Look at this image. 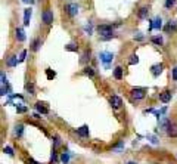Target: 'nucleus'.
I'll list each match as a JSON object with an SVG mask.
<instances>
[{
    "instance_id": "nucleus-29",
    "label": "nucleus",
    "mask_w": 177,
    "mask_h": 164,
    "mask_svg": "<svg viewBox=\"0 0 177 164\" xmlns=\"http://www.w3.org/2000/svg\"><path fill=\"white\" fill-rule=\"evenodd\" d=\"M84 31H86L87 34H92V31H93V27H92V24H87L86 27H84Z\"/></svg>"
},
{
    "instance_id": "nucleus-2",
    "label": "nucleus",
    "mask_w": 177,
    "mask_h": 164,
    "mask_svg": "<svg viewBox=\"0 0 177 164\" xmlns=\"http://www.w3.org/2000/svg\"><path fill=\"white\" fill-rule=\"evenodd\" d=\"M99 59H100V62H103L105 67L108 68L109 67V62H112V59H114V53H111V52H100V53H99Z\"/></svg>"
},
{
    "instance_id": "nucleus-32",
    "label": "nucleus",
    "mask_w": 177,
    "mask_h": 164,
    "mask_svg": "<svg viewBox=\"0 0 177 164\" xmlns=\"http://www.w3.org/2000/svg\"><path fill=\"white\" fill-rule=\"evenodd\" d=\"M122 146H124V142H118L117 145L114 146V149L115 151H120V149H122Z\"/></svg>"
},
{
    "instance_id": "nucleus-36",
    "label": "nucleus",
    "mask_w": 177,
    "mask_h": 164,
    "mask_svg": "<svg viewBox=\"0 0 177 164\" xmlns=\"http://www.w3.org/2000/svg\"><path fill=\"white\" fill-rule=\"evenodd\" d=\"M134 39H137V40H143V36H142V33H137L136 36H134Z\"/></svg>"
},
{
    "instance_id": "nucleus-39",
    "label": "nucleus",
    "mask_w": 177,
    "mask_h": 164,
    "mask_svg": "<svg viewBox=\"0 0 177 164\" xmlns=\"http://www.w3.org/2000/svg\"><path fill=\"white\" fill-rule=\"evenodd\" d=\"M149 139H150V142H152V143H156V142H158V141L155 139V137H154V136H149Z\"/></svg>"
},
{
    "instance_id": "nucleus-11",
    "label": "nucleus",
    "mask_w": 177,
    "mask_h": 164,
    "mask_svg": "<svg viewBox=\"0 0 177 164\" xmlns=\"http://www.w3.org/2000/svg\"><path fill=\"white\" fill-rule=\"evenodd\" d=\"M167 133H168V136L176 137V136H177V123H173V124H170V127H168Z\"/></svg>"
},
{
    "instance_id": "nucleus-28",
    "label": "nucleus",
    "mask_w": 177,
    "mask_h": 164,
    "mask_svg": "<svg viewBox=\"0 0 177 164\" xmlns=\"http://www.w3.org/2000/svg\"><path fill=\"white\" fill-rule=\"evenodd\" d=\"M176 2H177V0H165V7H171V6H174Z\"/></svg>"
},
{
    "instance_id": "nucleus-12",
    "label": "nucleus",
    "mask_w": 177,
    "mask_h": 164,
    "mask_svg": "<svg viewBox=\"0 0 177 164\" xmlns=\"http://www.w3.org/2000/svg\"><path fill=\"white\" fill-rule=\"evenodd\" d=\"M30 19H31V9L28 7V9L24 11V25H30Z\"/></svg>"
},
{
    "instance_id": "nucleus-27",
    "label": "nucleus",
    "mask_w": 177,
    "mask_h": 164,
    "mask_svg": "<svg viewBox=\"0 0 177 164\" xmlns=\"http://www.w3.org/2000/svg\"><path fill=\"white\" fill-rule=\"evenodd\" d=\"M88 58H90V53H88V52H84L83 56H81V62H87Z\"/></svg>"
},
{
    "instance_id": "nucleus-4",
    "label": "nucleus",
    "mask_w": 177,
    "mask_h": 164,
    "mask_svg": "<svg viewBox=\"0 0 177 164\" xmlns=\"http://www.w3.org/2000/svg\"><path fill=\"white\" fill-rule=\"evenodd\" d=\"M109 103L112 105V108L118 109V108L122 105V101H121V98H120V96H117V95H114V96L109 99Z\"/></svg>"
},
{
    "instance_id": "nucleus-23",
    "label": "nucleus",
    "mask_w": 177,
    "mask_h": 164,
    "mask_svg": "<svg viewBox=\"0 0 177 164\" xmlns=\"http://www.w3.org/2000/svg\"><path fill=\"white\" fill-rule=\"evenodd\" d=\"M22 132H24V126L19 124V126H16V130H15V135L16 136H22Z\"/></svg>"
},
{
    "instance_id": "nucleus-24",
    "label": "nucleus",
    "mask_w": 177,
    "mask_h": 164,
    "mask_svg": "<svg viewBox=\"0 0 177 164\" xmlns=\"http://www.w3.org/2000/svg\"><path fill=\"white\" fill-rule=\"evenodd\" d=\"M176 28H177V22L176 21H170V22H168L167 30H176Z\"/></svg>"
},
{
    "instance_id": "nucleus-9",
    "label": "nucleus",
    "mask_w": 177,
    "mask_h": 164,
    "mask_svg": "<svg viewBox=\"0 0 177 164\" xmlns=\"http://www.w3.org/2000/svg\"><path fill=\"white\" fill-rule=\"evenodd\" d=\"M162 64H156V65H152V68H150V71H152V75H159V74H161L162 73Z\"/></svg>"
},
{
    "instance_id": "nucleus-16",
    "label": "nucleus",
    "mask_w": 177,
    "mask_h": 164,
    "mask_svg": "<svg viewBox=\"0 0 177 164\" xmlns=\"http://www.w3.org/2000/svg\"><path fill=\"white\" fill-rule=\"evenodd\" d=\"M114 77H115L117 80H121V79H122V68H121V67H117V68L114 70Z\"/></svg>"
},
{
    "instance_id": "nucleus-13",
    "label": "nucleus",
    "mask_w": 177,
    "mask_h": 164,
    "mask_svg": "<svg viewBox=\"0 0 177 164\" xmlns=\"http://www.w3.org/2000/svg\"><path fill=\"white\" fill-rule=\"evenodd\" d=\"M35 109H37L39 113H41V114H47V113H49V109L44 107V103H41V102H37V103H35Z\"/></svg>"
},
{
    "instance_id": "nucleus-5",
    "label": "nucleus",
    "mask_w": 177,
    "mask_h": 164,
    "mask_svg": "<svg viewBox=\"0 0 177 164\" xmlns=\"http://www.w3.org/2000/svg\"><path fill=\"white\" fill-rule=\"evenodd\" d=\"M162 27V19L159 18V16H156V18L154 19V21H150V24H149V30H159Z\"/></svg>"
},
{
    "instance_id": "nucleus-21",
    "label": "nucleus",
    "mask_w": 177,
    "mask_h": 164,
    "mask_svg": "<svg viewBox=\"0 0 177 164\" xmlns=\"http://www.w3.org/2000/svg\"><path fill=\"white\" fill-rule=\"evenodd\" d=\"M130 58H131L130 61H128V64H130V65H134V64H137V62H139V56H137V55H131Z\"/></svg>"
},
{
    "instance_id": "nucleus-41",
    "label": "nucleus",
    "mask_w": 177,
    "mask_h": 164,
    "mask_svg": "<svg viewBox=\"0 0 177 164\" xmlns=\"http://www.w3.org/2000/svg\"><path fill=\"white\" fill-rule=\"evenodd\" d=\"M127 164H137V163H134V161H128Z\"/></svg>"
},
{
    "instance_id": "nucleus-37",
    "label": "nucleus",
    "mask_w": 177,
    "mask_h": 164,
    "mask_svg": "<svg viewBox=\"0 0 177 164\" xmlns=\"http://www.w3.org/2000/svg\"><path fill=\"white\" fill-rule=\"evenodd\" d=\"M61 141H59V136H55V146H59Z\"/></svg>"
},
{
    "instance_id": "nucleus-35",
    "label": "nucleus",
    "mask_w": 177,
    "mask_h": 164,
    "mask_svg": "<svg viewBox=\"0 0 177 164\" xmlns=\"http://www.w3.org/2000/svg\"><path fill=\"white\" fill-rule=\"evenodd\" d=\"M16 111H18V113H25L27 108L25 107H16Z\"/></svg>"
},
{
    "instance_id": "nucleus-38",
    "label": "nucleus",
    "mask_w": 177,
    "mask_h": 164,
    "mask_svg": "<svg viewBox=\"0 0 177 164\" xmlns=\"http://www.w3.org/2000/svg\"><path fill=\"white\" fill-rule=\"evenodd\" d=\"M47 77H49V79H52V77H55V73H52V71H49V70H47Z\"/></svg>"
},
{
    "instance_id": "nucleus-22",
    "label": "nucleus",
    "mask_w": 177,
    "mask_h": 164,
    "mask_svg": "<svg viewBox=\"0 0 177 164\" xmlns=\"http://www.w3.org/2000/svg\"><path fill=\"white\" fill-rule=\"evenodd\" d=\"M84 74H86V75H90V77H93V75H94L93 68H90V67H86V68H84Z\"/></svg>"
},
{
    "instance_id": "nucleus-6",
    "label": "nucleus",
    "mask_w": 177,
    "mask_h": 164,
    "mask_svg": "<svg viewBox=\"0 0 177 164\" xmlns=\"http://www.w3.org/2000/svg\"><path fill=\"white\" fill-rule=\"evenodd\" d=\"M131 98L133 99H143L145 98V90L143 89H133L131 90Z\"/></svg>"
},
{
    "instance_id": "nucleus-34",
    "label": "nucleus",
    "mask_w": 177,
    "mask_h": 164,
    "mask_svg": "<svg viewBox=\"0 0 177 164\" xmlns=\"http://www.w3.org/2000/svg\"><path fill=\"white\" fill-rule=\"evenodd\" d=\"M173 80H177V67L173 68Z\"/></svg>"
},
{
    "instance_id": "nucleus-3",
    "label": "nucleus",
    "mask_w": 177,
    "mask_h": 164,
    "mask_svg": "<svg viewBox=\"0 0 177 164\" xmlns=\"http://www.w3.org/2000/svg\"><path fill=\"white\" fill-rule=\"evenodd\" d=\"M41 19H43V22L44 24H52L53 22V12L52 11H44L43 12V15H41Z\"/></svg>"
},
{
    "instance_id": "nucleus-17",
    "label": "nucleus",
    "mask_w": 177,
    "mask_h": 164,
    "mask_svg": "<svg viewBox=\"0 0 177 164\" xmlns=\"http://www.w3.org/2000/svg\"><path fill=\"white\" fill-rule=\"evenodd\" d=\"M40 46H41V40H40V39H35V40L33 41V45H31V49L37 52V50L40 49Z\"/></svg>"
},
{
    "instance_id": "nucleus-26",
    "label": "nucleus",
    "mask_w": 177,
    "mask_h": 164,
    "mask_svg": "<svg viewBox=\"0 0 177 164\" xmlns=\"http://www.w3.org/2000/svg\"><path fill=\"white\" fill-rule=\"evenodd\" d=\"M3 152H6L7 155H11V157H13V151H12V148H11V146H5V148H3Z\"/></svg>"
},
{
    "instance_id": "nucleus-8",
    "label": "nucleus",
    "mask_w": 177,
    "mask_h": 164,
    "mask_svg": "<svg viewBox=\"0 0 177 164\" xmlns=\"http://www.w3.org/2000/svg\"><path fill=\"white\" fill-rule=\"evenodd\" d=\"M158 121H159V127H161L162 130H168V127H170V120H168L167 117L158 118Z\"/></svg>"
},
{
    "instance_id": "nucleus-15",
    "label": "nucleus",
    "mask_w": 177,
    "mask_h": 164,
    "mask_svg": "<svg viewBox=\"0 0 177 164\" xmlns=\"http://www.w3.org/2000/svg\"><path fill=\"white\" fill-rule=\"evenodd\" d=\"M159 99H161L164 103H167L168 101L171 99V92H162L161 95H159Z\"/></svg>"
},
{
    "instance_id": "nucleus-30",
    "label": "nucleus",
    "mask_w": 177,
    "mask_h": 164,
    "mask_svg": "<svg viewBox=\"0 0 177 164\" xmlns=\"http://www.w3.org/2000/svg\"><path fill=\"white\" fill-rule=\"evenodd\" d=\"M152 41L155 45H162V37H152Z\"/></svg>"
},
{
    "instance_id": "nucleus-33",
    "label": "nucleus",
    "mask_w": 177,
    "mask_h": 164,
    "mask_svg": "<svg viewBox=\"0 0 177 164\" xmlns=\"http://www.w3.org/2000/svg\"><path fill=\"white\" fill-rule=\"evenodd\" d=\"M25 55H27V50H22V52H21V55H19V62L25 61Z\"/></svg>"
},
{
    "instance_id": "nucleus-40",
    "label": "nucleus",
    "mask_w": 177,
    "mask_h": 164,
    "mask_svg": "<svg viewBox=\"0 0 177 164\" xmlns=\"http://www.w3.org/2000/svg\"><path fill=\"white\" fill-rule=\"evenodd\" d=\"M28 164H39V163H37V161H34V160H31V158H30V161H28Z\"/></svg>"
},
{
    "instance_id": "nucleus-25",
    "label": "nucleus",
    "mask_w": 177,
    "mask_h": 164,
    "mask_svg": "<svg viewBox=\"0 0 177 164\" xmlns=\"http://www.w3.org/2000/svg\"><path fill=\"white\" fill-rule=\"evenodd\" d=\"M65 49L67 50H71V52H77L78 50V46H75V45H67Z\"/></svg>"
},
{
    "instance_id": "nucleus-42",
    "label": "nucleus",
    "mask_w": 177,
    "mask_h": 164,
    "mask_svg": "<svg viewBox=\"0 0 177 164\" xmlns=\"http://www.w3.org/2000/svg\"><path fill=\"white\" fill-rule=\"evenodd\" d=\"M22 2H25V3H28V2H30V0H22Z\"/></svg>"
},
{
    "instance_id": "nucleus-18",
    "label": "nucleus",
    "mask_w": 177,
    "mask_h": 164,
    "mask_svg": "<svg viewBox=\"0 0 177 164\" xmlns=\"http://www.w3.org/2000/svg\"><path fill=\"white\" fill-rule=\"evenodd\" d=\"M18 61H19V59H18L16 56H9V59H7V65H9V67H15V65L18 64Z\"/></svg>"
},
{
    "instance_id": "nucleus-7",
    "label": "nucleus",
    "mask_w": 177,
    "mask_h": 164,
    "mask_svg": "<svg viewBox=\"0 0 177 164\" xmlns=\"http://www.w3.org/2000/svg\"><path fill=\"white\" fill-rule=\"evenodd\" d=\"M67 12L69 13V16H75V15L78 13V6H77L75 3H69V5L67 6Z\"/></svg>"
},
{
    "instance_id": "nucleus-1",
    "label": "nucleus",
    "mask_w": 177,
    "mask_h": 164,
    "mask_svg": "<svg viewBox=\"0 0 177 164\" xmlns=\"http://www.w3.org/2000/svg\"><path fill=\"white\" fill-rule=\"evenodd\" d=\"M97 31L102 36L103 40H109L114 37V31H112V25H99L97 27Z\"/></svg>"
},
{
    "instance_id": "nucleus-31",
    "label": "nucleus",
    "mask_w": 177,
    "mask_h": 164,
    "mask_svg": "<svg viewBox=\"0 0 177 164\" xmlns=\"http://www.w3.org/2000/svg\"><path fill=\"white\" fill-rule=\"evenodd\" d=\"M25 87H27V90H28L31 95H34V86H33V84H30V83H28V84L25 86Z\"/></svg>"
},
{
    "instance_id": "nucleus-19",
    "label": "nucleus",
    "mask_w": 177,
    "mask_h": 164,
    "mask_svg": "<svg viewBox=\"0 0 177 164\" xmlns=\"http://www.w3.org/2000/svg\"><path fill=\"white\" fill-rule=\"evenodd\" d=\"M148 16V7H140V11H139V18H146Z\"/></svg>"
},
{
    "instance_id": "nucleus-20",
    "label": "nucleus",
    "mask_w": 177,
    "mask_h": 164,
    "mask_svg": "<svg viewBox=\"0 0 177 164\" xmlns=\"http://www.w3.org/2000/svg\"><path fill=\"white\" fill-rule=\"evenodd\" d=\"M61 161L64 163V164H68L69 163V152H64L61 155Z\"/></svg>"
},
{
    "instance_id": "nucleus-10",
    "label": "nucleus",
    "mask_w": 177,
    "mask_h": 164,
    "mask_svg": "<svg viewBox=\"0 0 177 164\" xmlns=\"http://www.w3.org/2000/svg\"><path fill=\"white\" fill-rule=\"evenodd\" d=\"M88 133H90V132H88V127L87 126H81L80 129H77V135L81 136V137H87Z\"/></svg>"
},
{
    "instance_id": "nucleus-14",
    "label": "nucleus",
    "mask_w": 177,
    "mask_h": 164,
    "mask_svg": "<svg viewBox=\"0 0 177 164\" xmlns=\"http://www.w3.org/2000/svg\"><path fill=\"white\" fill-rule=\"evenodd\" d=\"M16 39L19 40V41H24L25 40V31H24V28H21V27L16 28Z\"/></svg>"
}]
</instances>
